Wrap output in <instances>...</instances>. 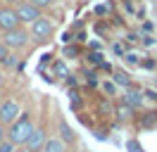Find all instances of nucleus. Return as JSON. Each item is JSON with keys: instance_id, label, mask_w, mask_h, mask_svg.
I'll return each mask as SVG.
<instances>
[{"instance_id": "nucleus-1", "label": "nucleus", "mask_w": 157, "mask_h": 152, "mask_svg": "<svg viewBox=\"0 0 157 152\" xmlns=\"http://www.w3.org/2000/svg\"><path fill=\"white\" fill-rule=\"evenodd\" d=\"M33 128H36V126H33L31 114L24 112V114H19V116L7 126V140H12L17 147H24V142L29 140V135H31Z\"/></svg>"}, {"instance_id": "nucleus-2", "label": "nucleus", "mask_w": 157, "mask_h": 152, "mask_svg": "<svg viewBox=\"0 0 157 152\" xmlns=\"http://www.w3.org/2000/svg\"><path fill=\"white\" fill-rule=\"evenodd\" d=\"M29 36L33 38L36 43H48V40H52V36H55V24H52L50 19H45V17H38L33 24H31Z\"/></svg>"}, {"instance_id": "nucleus-3", "label": "nucleus", "mask_w": 157, "mask_h": 152, "mask_svg": "<svg viewBox=\"0 0 157 152\" xmlns=\"http://www.w3.org/2000/svg\"><path fill=\"white\" fill-rule=\"evenodd\" d=\"M29 31L24 26H17V28H12V31H7V33H2V43L10 48V50H24V48L29 45Z\"/></svg>"}, {"instance_id": "nucleus-4", "label": "nucleus", "mask_w": 157, "mask_h": 152, "mask_svg": "<svg viewBox=\"0 0 157 152\" xmlns=\"http://www.w3.org/2000/svg\"><path fill=\"white\" fill-rule=\"evenodd\" d=\"M14 12H17V19H19V24H33L36 19L40 17V10L36 5H31L29 0H21L14 5Z\"/></svg>"}, {"instance_id": "nucleus-5", "label": "nucleus", "mask_w": 157, "mask_h": 152, "mask_svg": "<svg viewBox=\"0 0 157 152\" xmlns=\"http://www.w3.org/2000/svg\"><path fill=\"white\" fill-rule=\"evenodd\" d=\"M19 114H21V109H19V102H17V100L7 97V100L0 102V124H2V126H10Z\"/></svg>"}, {"instance_id": "nucleus-6", "label": "nucleus", "mask_w": 157, "mask_h": 152, "mask_svg": "<svg viewBox=\"0 0 157 152\" xmlns=\"http://www.w3.org/2000/svg\"><path fill=\"white\" fill-rule=\"evenodd\" d=\"M21 26L19 19H17V12L12 5H0V33H7L12 28Z\"/></svg>"}, {"instance_id": "nucleus-7", "label": "nucleus", "mask_w": 157, "mask_h": 152, "mask_svg": "<svg viewBox=\"0 0 157 152\" xmlns=\"http://www.w3.org/2000/svg\"><path fill=\"white\" fill-rule=\"evenodd\" d=\"M45 142H48V133H45V128L40 126V128H33V131H31L29 140L24 142V147L29 152H43Z\"/></svg>"}, {"instance_id": "nucleus-8", "label": "nucleus", "mask_w": 157, "mask_h": 152, "mask_svg": "<svg viewBox=\"0 0 157 152\" xmlns=\"http://www.w3.org/2000/svg\"><path fill=\"white\" fill-rule=\"evenodd\" d=\"M143 90H136V88H128L126 93L121 95V102H126L128 107H133V109H138L140 104H143Z\"/></svg>"}, {"instance_id": "nucleus-9", "label": "nucleus", "mask_w": 157, "mask_h": 152, "mask_svg": "<svg viewBox=\"0 0 157 152\" xmlns=\"http://www.w3.org/2000/svg\"><path fill=\"white\" fill-rule=\"evenodd\" d=\"M59 140L64 142V145H74L76 142V135H74V131L69 128V124L64 119H59Z\"/></svg>"}, {"instance_id": "nucleus-10", "label": "nucleus", "mask_w": 157, "mask_h": 152, "mask_svg": "<svg viewBox=\"0 0 157 152\" xmlns=\"http://www.w3.org/2000/svg\"><path fill=\"white\" fill-rule=\"evenodd\" d=\"M114 86H117V88H124V90H128V88H133V81H131V76H128L126 71L117 69V71H114Z\"/></svg>"}, {"instance_id": "nucleus-11", "label": "nucleus", "mask_w": 157, "mask_h": 152, "mask_svg": "<svg viewBox=\"0 0 157 152\" xmlns=\"http://www.w3.org/2000/svg\"><path fill=\"white\" fill-rule=\"evenodd\" d=\"M43 152H67V145L59 140V138H48V142H45Z\"/></svg>"}, {"instance_id": "nucleus-12", "label": "nucleus", "mask_w": 157, "mask_h": 152, "mask_svg": "<svg viewBox=\"0 0 157 152\" xmlns=\"http://www.w3.org/2000/svg\"><path fill=\"white\" fill-rule=\"evenodd\" d=\"M100 88H102V93L107 95V97H114L119 93V88L114 86V81H100Z\"/></svg>"}, {"instance_id": "nucleus-13", "label": "nucleus", "mask_w": 157, "mask_h": 152, "mask_svg": "<svg viewBox=\"0 0 157 152\" xmlns=\"http://www.w3.org/2000/svg\"><path fill=\"white\" fill-rule=\"evenodd\" d=\"M114 114H117L119 119H131V116H133V107H128L126 102H121L117 109H114Z\"/></svg>"}, {"instance_id": "nucleus-14", "label": "nucleus", "mask_w": 157, "mask_h": 152, "mask_svg": "<svg viewBox=\"0 0 157 152\" xmlns=\"http://www.w3.org/2000/svg\"><path fill=\"white\" fill-rule=\"evenodd\" d=\"M14 150H17V145H14L12 140H7V138L0 142V152H14Z\"/></svg>"}, {"instance_id": "nucleus-15", "label": "nucleus", "mask_w": 157, "mask_h": 152, "mask_svg": "<svg viewBox=\"0 0 157 152\" xmlns=\"http://www.w3.org/2000/svg\"><path fill=\"white\" fill-rule=\"evenodd\" d=\"M31 5H36L38 10H45V7H50V5H55V0H29Z\"/></svg>"}, {"instance_id": "nucleus-16", "label": "nucleus", "mask_w": 157, "mask_h": 152, "mask_svg": "<svg viewBox=\"0 0 157 152\" xmlns=\"http://www.w3.org/2000/svg\"><path fill=\"white\" fill-rule=\"evenodd\" d=\"M10 48L5 45V43H2V40H0V64H2V62H5V59H7V57H10Z\"/></svg>"}, {"instance_id": "nucleus-17", "label": "nucleus", "mask_w": 157, "mask_h": 152, "mask_svg": "<svg viewBox=\"0 0 157 152\" xmlns=\"http://www.w3.org/2000/svg\"><path fill=\"white\" fill-rule=\"evenodd\" d=\"M98 112H102L105 116H107V114H112L114 109H112V104H109V102H102V104H98Z\"/></svg>"}, {"instance_id": "nucleus-18", "label": "nucleus", "mask_w": 157, "mask_h": 152, "mask_svg": "<svg viewBox=\"0 0 157 152\" xmlns=\"http://www.w3.org/2000/svg\"><path fill=\"white\" fill-rule=\"evenodd\" d=\"M55 74L57 76H67V66L62 64V62H55Z\"/></svg>"}, {"instance_id": "nucleus-19", "label": "nucleus", "mask_w": 157, "mask_h": 152, "mask_svg": "<svg viewBox=\"0 0 157 152\" xmlns=\"http://www.w3.org/2000/svg\"><path fill=\"white\" fill-rule=\"evenodd\" d=\"M126 147H128V152H143V147H140L136 140H128V142H126Z\"/></svg>"}, {"instance_id": "nucleus-20", "label": "nucleus", "mask_w": 157, "mask_h": 152, "mask_svg": "<svg viewBox=\"0 0 157 152\" xmlns=\"http://www.w3.org/2000/svg\"><path fill=\"white\" fill-rule=\"evenodd\" d=\"M143 97H147L150 102H157V90H143Z\"/></svg>"}, {"instance_id": "nucleus-21", "label": "nucleus", "mask_w": 157, "mask_h": 152, "mask_svg": "<svg viewBox=\"0 0 157 152\" xmlns=\"http://www.w3.org/2000/svg\"><path fill=\"white\" fill-rule=\"evenodd\" d=\"M14 64H17V57H14V55L10 52V57H7V59H5V62H2L0 66H14Z\"/></svg>"}, {"instance_id": "nucleus-22", "label": "nucleus", "mask_w": 157, "mask_h": 152, "mask_svg": "<svg viewBox=\"0 0 157 152\" xmlns=\"http://www.w3.org/2000/svg\"><path fill=\"white\" fill-rule=\"evenodd\" d=\"M90 62H93V64H102V55H100V52H93V55H90Z\"/></svg>"}, {"instance_id": "nucleus-23", "label": "nucleus", "mask_w": 157, "mask_h": 152, "mask_svg": "<svg viewBox=\"0 0 157 152\" xmlns=\"http://www.w3.org/2000/svg\"><path fill=\"white\" fill-rule=\"evenodd\" d=\"M124 57H126V62H128V64H136V62H138L136 52H128V55H124Z\"/></svg>"}, {"instance_id": "nucleus-24", "label": "nucleus", "mask_w": 157, "mask_h": 152, "mask_svg": "<svg viewBox=\"0 0 157 152\" xmlns=\"http://www.w3.org/2000/svg\"><path fill=\"white\" fill-rule=\"evenodd\" d=\"M5 138H7V126H2V124H0V142L5 140Z\"/></svg>"}, {"instance_id": "nucleus-25", "label": "nucleus", "mask_w": 157, "mask_h": 152, "mask_svg": "<svg viewBox=\"0 0 157 152\" xmlns=\"http://www.w3.org/2000/svg\"><path fill=\"white\" fill-rule=\"evenodd\" d=\"M64 55H67V57H74V55H76V48H67V50H64Z\"/></svg>"}, {"instance_id": "nucleus-26", "label": "nucleus", "mask_w": 157, "mask_h": 152, "mask_svg": "<svg viewBox=\"0 0 157 152\" xmlns=\"http://www.w3.org/2000/svg\"><path fill=\"white\" fill-rule=\"evenodd\" d=\"M112 48H114V52H117V55H124V48L119 45V43H114V45H112Z\"/></svg>"}, {"instance_id": "nucleus-27", "label": "nucleus", "mask_w": 157, "mask_h": 152, "mask_svg": "<svg viewBox=\"0 0 157 152\" xmlns=\"http://www.w3.org/2000/svg\"><path fill=\"white\" fill-rule=\"evenodd\" d=\"M0 2H2V5H12V7H14V5H17V2H21V0H0Z\"/></svg>"}, {"instance_id": "nucleus-28", "label": "nucleus", "mask_w": 157, "mask_h": 152, "mask_svg": "<svg viewBox=\"0 0 157 152\" xmlns=\"http://www.w3.org/2000/svg\"><path fill=\"white\" fill-rule=\"evenodd\" d=\"M2 81H5V74H2V69H0V86H2Z\"/></svg>"}, {"instance_id": "nucleus-29", "label": "nucleus", "mask_w": 157, "mask_h": 152, "mask_svg": "<svg viewBox=\"0 0 157 152\" xmlns=\"http://www.w3.org/2000/svg\"><path fill=\"white\" fill-rule=\"evenodd\" d=\"M14 152H29V150H26V147H17Z\"/></svg>"}, {"instance_id": "nucleus-30", "label": "nucleus", "mask_w": 157, "mask_h": 152, "mask_svg": "<svg viewBox=\"0 0 157 152\" xmlns=\"http://www.w3.org/2000/svg\"><path fill=\"white\" fill-rule=\"evenodd\" d=\"M155 17H157V5H155Z\"/></svg>"}, {"instance_id": "nucleus-31", "label": "nucleus", "mask_w": 157, "mask_h": 152, "mask_svg": "<svg viewBox=\"0 0 157 152\" xmlns=\"http://www.w3.org/2000/svg\"><path fill=\"white\" fill-rule=\"evenodd\" d=\"M152 2H155V5H157V0H152Z\"/></svg>"}]
</instances>
